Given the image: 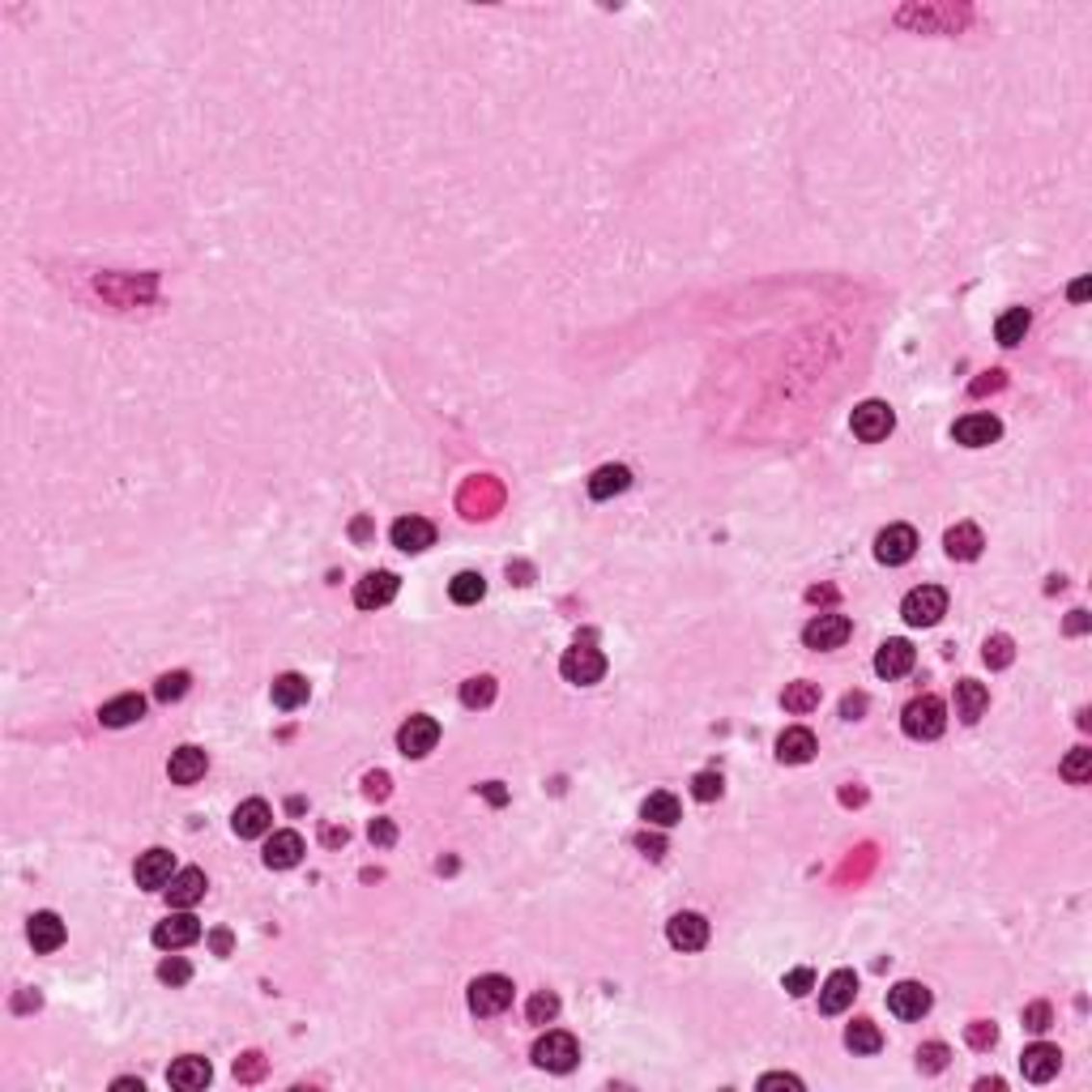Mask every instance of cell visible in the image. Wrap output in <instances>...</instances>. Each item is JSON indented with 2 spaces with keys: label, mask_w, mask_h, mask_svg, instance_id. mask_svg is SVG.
Wrapping results in <instances>:
<instances>
[{
  "label": "cell",
  "mask_w": 1092,
  "mask_h": 1092,
  "mask_svg": "<svg viewBox=\"0 0 1092 1092\" xmlns=\"http://www.w3.org/2000/svg\"><path fill=\"white\" fill-rule=\"evenodd\" d=\"M943 725H948V708H943L939 696H918V700L904 704L901 713V730L909 734V739H939Z\"/></svg>",
  "instance_id": "6da1fadb"
},
{
  "label": "cell",
  "mask_w": 1092,
  "mask_h": 1092,
  "mask_svg": "<svg viewBox=\"0 0 1092 1092\" xmlns=\"http://www.w3.org/2000/svg\"><path fill=\"white\" fill-rule=\"evenodd\" d=\"M901 615L909 627H934L943 615H948V594L939 585H918L904 594L901 602Z\"/></svg>",
  "instance_id": "7a4b0ae2"
},
{
  "label": "cell",
  "mask_w": 1092,
  "mask_h": 1092,
  "mask_svg": "<svg viewBox=\"0 0 1092 1092\" xmlns=\"http://www.w3.org/2000/svg\"><path fill=\"white\" fill-rule=\"evenodd\" d=\"M576 1058H580V1046H576V1037L572 1032H546V1037H538L534 1041V1062L543 1071H555V1076H564V1071H572L576 1067Z\"/></svg>",
  "instance_id": "3957f363"
},
{
  "label": "cell",
  "mask_w": 1092,
  "mask_h": 1092,
  "mask_svg": "<svg viewBox=\"0 0 1092 1092\" xmlns=\"http://www.w3.org/2000/svg\"><path fill=\"white\" fill-rule=\"evenodd\" d=\"M513 1007V981L499 978V973H487V978L470 981V1011L474 1016H499V1011Z\"/></svg>",
  "instance_id": "277c9868"
},
{
  "label": "cell",
  "mask_w": 1092,
  "mask_h": 1092,
  "mask_svg": "<svg viewBox=\"0 0 1092 1092\" xmlns=\"http://www.w3.org/2000/svg\"><path fill=\"white\" fill-rule=\"evenodd\" d=\"M850 427H853V436H858L862 444H879V440L892 436V427H897V415H892L888 401H862V406L853 410Z\"/></svg>",
  "instance_id": "5b68a950"
},
{
  "label": "cell",
  "mask_w": 1092,
  "mask_h": 1092,
  "mask_svg": "<svg viewBox=\"0 0 1092 1092\" xmlns=\"http://www.w3.org/2000/svg\"><path fill=\"white\" fill-rule=\"evenodd\" d=\"M436 743H440V722H436V717H427V713L406 717V725L397 730V747H401L406 760H422V755H431V751H436Z\"/></svg>",
  "instance_id": "8992f818"
},
{
  "label": "cell",
  "mask_w": 1092,
  "mask_h": 1092,
  "mask_svg": "<svg viewBox=\"0 0 1092 1092\" xmlns=\"http://www.w3.org/2000/svg\"><path fill=\"white\" fill-rule=\"evenodd\" d=\"M559 671H564L568 683H576V687H594L597 678L606 674V657L597 653L594 645H572L564 657H559Z\"/></svg>",
  "instance_id": "52a82bcc"
},
{
  "label": "cell",
  "mask_w": 1092,
  "mask_h": 1092,
  "mask_svg": "<svg viewBox=\"0 0 1092 1092\" xmlns=\"http://www.w3.org/2000/svg\"><path fill=\"white\" fill-rule=\"evenodd\" d=\"M853 636V623L845 615H815L811 623L802 627V645L815 648V653H828V648H841Z\"/></svg>",
  "instance_id": "ba28073f"
},
{
  "label": "cell",
  "mask_w": 1092,
  "mask_h": 1092,
  "mask_svg": "<svg viewBox=\"0 0 1092 1092\" xmlns=\"http://www.w3.org/2000/svg\"><path fill=\"white\" fill-rule=\"evenodd\" d=\"M913 550H918V534H913V525H888V529H879V538H875V559H879L883 568L909 564Z\"/></svg>",
  "instance_id": "9c48e42d"
},
{
  "label": "cell",
  "mask_w": 1092,
  "mask_h": 1092,
  "mask_svg": "<svg viewBox=\"0 0 1092 1092\" xmlns=\"http://www.w3.org/2000/svg\"><path fill=\"white\" fill-rule=\"evenodd\" d=\"M930 990L922 986V981H897V986L888 990V1011L897 1020H922L930 1011Z\"/></svg>",
  "instance_id": "30bf717a"
},
{
  "label": "cell",
  "mask_w": 1092,
  "mask_h": 1092,
  "mask_svg": "<svg viewBox=\"0 0 1092 1092\" xmlns=\"http://www.w3.org/2000/svg\"><path fill=\"white\" fill-rule=\"evenodd\" d=\"M389 538H393V546H397V550L419 555V550L436 546V525H431L427 517H397V521H393V529H389Z\"/></svg>",
  "instance_id": "8fae6325"
},
{
  "label": "cell",
  "mask_w": 1092,
  "mask_h": 1092,
  "mask_svg": "<svg viewBox=\"0 0 1092 1092\" xmlns=\"http://www.w3.org/2000/svg\"><path fill=\"white\" fill-rule=\"evenodd\" d=\"M196 939H201V922H196L189 909L171 913L166 922L154 927V948H163V952H180V948H189V943H196Z\"/></svg>",
  "instance_id": "7c38bea8"
},
{
  "label": "cell",
  "mask_w": 1092,
  "mask_h": 1092,
  "mask_svg": "<svg viewBox=\"0 0 1092 1092\" xmlns=\"http://www.w3.org/2000/svg\"><path fill=\"white\" fill-rule=\"evenodd\" d=\"M397 589H401V580L393 572H368L354 585V606L359 611H380V606H389L397 597Z\"/></svg>",
  "instance_id": "4fadbf2b"
},
{
  "label": "cell",
  "mask_w": 1092,
  "mask_h": 1092,
  "mask_svg": "<svg viewBox=\"0 0 1092 1092\" xmlns=\"http://www.w3.org/2000/svg\"><path fill=\"white\" fill-rule=\"evenodd\" d=\"M171 875H175V853L171 850H145L141 858H137V867H133V879H137V888H166L171 883Z\"/></svg>",
  "instance_id": "5bb4252c"
},
{
  "label": "cell",
  "mask_w": 1092,
  "mask_h": 1092,
  "mask_svg": "<svg viewBox=\"0 0 1092 1092\" xmlns=\"http://www.w3.org/2000/svg\"><path fill=\"white\" fill-rule=\"evenodd\" d=\"M666 939H671V948H678V952H700L708 943V922L700 913H674V918L666 922Z\"/></svg>",
  "instance_id": "9a60e30c"
},
{
  "label": "cell",
  "mask_w": 1092,
  "mask_h": 1092,
  "mask_svg": "<svg viewBox=\"0 0 1092 1092\" xmlns=\"http://www.w3.org/2000/svg\"><path fill=\"white\" fill-rule=\"evenodd\" d=\"M231 828H235V836H243V841H257V836H265L273 828L269 802H265V799L240 802V806H235V815H231Z\"/></svg>",
  "instance_id": "2e32d148"
},
{
  "label": "cell",
  "mask_w": 1092,
  "mask_h": 1092,
  "mask_svg": "<svg viewBox=\"0 0 1092 1092\" xmlns=\"http://www.w3.org/2000/svg\"><path fill=\"white\" fill-rule=\"evenodd\" d=\"M952 436H956V444H964V448H986L1003 436V422L995 415H964L956 427H952Z\"/></svg>",
  "instance_id": "e0dca14e"
},
{
  "label": "cell",
  "mask_w": 1092,
  "mask_h": 1092,
  "mask_svg": "<svg viewBox=\"0 0 1092 1092\" xmlns=\"http://www.w3.org/2000/svg\"><path fill=\"white\" fill-rule=\"evenodd\" d=\"M853 995H858V973L836 969L832 978L824 981V990H820V1011H824V1016H841V1011L853 1003Z\"/></svg>",
  "instance_id": "ac0fdd59"
},
{
  "label": "cell",
  "mask_w": 1092,
  "mask_h": 1092,
  "mask_svg": "<svg viewBox=\"0 0 1092 1092\" xmlns=\"http://www.w3.org/2000/svg\"><path fill=\"white\" fill-rule=\"evenodd\" d=\"M499 499H504V491H499L495 478H470V487L461 491V508H466L470 521L491 517L499 508Z\"/></svg>",
  "instance_id": "d6986e66"
},
{
  "label": "cell",
  "mask_w": 1092,
  "mask_h": 1092,
  "mask_svg": "<svg viewBox=\"0 0 1092 1092\" xmlns=\"http://www.w3.org/2000/svg\"><path fill=\"white\" fill-rule=\"evenodd\" d=\"M265 867L269 871H291V867H299V858H303V836L299 832H273L269 841H265Z\"/></svg>",
  "instance_id": "ffe728a7"
},
{
  "label": "cell",
  "mask_w": 1092,
  "mask_h": 1092,
  "mask_svg": "<svg viewBox=\"0 0 1092 1092\" xmlns=\"http://www.w3.org/2000/svg\"><path fill=\"white\" fill-rule=\"evenodd\" d=\"M1058 1067H1062L1058 1046H1046V1041H1037V1046H1029L1025 1054H1020V1071H1025V1079H1032V1084H1046V1079H1054Z\"/></svg>",
  "instance_id": "44dd1931"
},
{
  "label": "cell",
  "mask_w": 1092,
  "mask_h": 1092,
  "mask_svg": "<svg viewBox=\"0 0 1092 1092\" xmlns=\"http://www.w3.org/2000/svg\"><path fill=\"white\" fill-rule=\"evenodd\" d=\"M205 769H210V755L201 747H175L171 760H166V776L175 785H196L205 776Z\"/></svg>",
  "instance_id": "7402d4cb"
},
{
  "label": "cell",
  "mask_w": 1092,
  "mask_h": 1092,
  "mask_svg": "<svg viewBox=\"0 0 1092 1092\" xmlns=\"http://www.w3.org/2000/svg\"><path fill=\"white\" fill-rule=\"evenodd\" d=\"M210 1076H214V1067H210V1062H205L201 1054H184V1058L171 1062V1071H166V1084L180 1088V1092H196V1088L210 1084Z\"/></svg>",
  "instance_id": "603a6c76"
},
{
  "label": "cell",
  "mask_w": 1092,
  "mask_h": 1092,
  "mask_svg": "<svg viewBox=\"0 0 1092 1092\" xmlns=\"http://www.w3.org/2000/svg\"><path fill=\"white\" fill-rule=\"evenodd\" d=\"M145 717V700L137 692H124L115 696V700H107L103 708H98V722L107 725V730H124V725H137Z\"/></svg>",
  "instance_id": "cb8c5ba5"
},
{
  "label": "cell",
  "mask_w": 1092,
  "mask_h": 1092,
  "mask_svg": "<svg viewBox=\"0 0 1092 1092\" xmlns=\"http://www.w3.org/2000/svg\"><path fill=\"white\" fill-rule=\"evenodd\" d=\"M981 546H986V538H981V529L969 525V521H960V525H952L948 534H943L948 559H960V564H973V559L981 555Z\"/></svg>",
  "instance_id": "d4e9b609"
},
{
  "label": "cell",
  "mask_w": 1092,
  "mask_h": 1092,
  "mask_svg": "<svg viewBox=\"0 0 1092 1092\" xmlns=\"http://www.w3.org/2000/svg\"><path fill=\"white\" fill-rule=\"evenodd\" d=\"M205 888H210L205 871H196V867H189V871H175V875H171V883H166V901H171L175 909H192V904L205 897Z\"/></svg>",
  "instance_id": "484cf974"
},
{
  "label": "cell",
  "mask_w": 1092,
  "mask_h": 1092,
  "mask_svg": "<svg viewBox=\"0 0 1092 1092\" xmlns=\"http://www.w3.org/2000/svg\"><path fill=\"white\" fill-rule=\"evenodd\" d=\"M913 662H918V653H913L909 641H883L879 653H875V674L883 678H901L913 671Z\"/></svg>",
  "instance_id": "4316f807"
},
{
  "label": "cell",
  "mask_w": 1092,
  "mask_h": 1092,
  "mask_svg": "<svg viewBox=\"0 0 1092 1092\" xmlns=\"http://www.w3.org/2000/svg\"><path fill=\"white\" fill-rule=\"evenodd\" d=\"M815 751H820V743H815V734L806 725H790L776 739V760L781 764H806V760H815Z\"/></svg>",
  "instance_id": "83f0119b"
},
{
  "label": "cell",
  "mask_w": 1092,
  "mask_h": 1092,
  "mask_svg": "<svg viewBox=\"0 0 1092 1092\" xmlns=\"http://www.w3.org/2000/svg\"><path fill=\"white\" fill-rule=\"evenodd\" d=\"M990 708V692H986V683H978V678H960L956 683V717L964 725H973V722H981V713Z\"/></svg>",
  "instance_id": "f1b7e54d"
},
{
  "label": "cell",
  "mask_w": 1092,
  "mask_h": 1092,
  "mask_svg": "<svg viewBox=\"0 0 1092 1092\" xmlns=\"http://www.w3.org/2000/svg\"><path fill=\"white\" fill-rule=\"evenodd\" d=\"M641 820L653 824V828H674V824L683 820V806H678L674 794L657 790V794H648V799L641 802Z\"/></svg>",
  "instance_id": "f546056e"
},
{
  "label": "cell",
  "mask_w": 1092,
  "mask_h": 1092,
  "mask_svg": "<svg viewBox=\"0 0 1092 1092\" xmlns=\"http://www.w3.org/2000/svg\"><path fill=\"white\" fill-rule=\"evenodd\" d=\"M627 487H632V470L627 466H602V470H594V478H589V495L594 499H615V495H623Z\"/></svg>",
  "instance_id": "4dcf8cb0"
},
{
  "label": "cell",
  "mask_w": 1092,
  "mask_h": 1092,
  "mask_svg": "<svg viewBox=\"0 0 1092 1092\" xmlns=\"http://www.w3.org/2000/svg\"><path fill=\"white\" fill-rule=\"evenodd\" d=\"M26 934H31V948L35 952H56L64 943V922L56 918V913H35L31 927H26Z\"/></svg>",
  "instance_id": "1f68e13d"
},
{
  "label": "cell",
  "mask_w": 1092,
  "mask_h": 1092,
  "mask_svg": "<svg viewBox=\"0 0 1092 1092\" xmlns=\"http://www.w3.org/2000/svg\"><path fill=\"white\" fill-rule=\"evenodd\" d=\"M308 696H312V687H308V678L303 674H278L273 678V704L278 708H299V704H308Z\"/></svg>",
  "instance_id": "d6a6232c"
},
{
  "label": "cell",
  "mask_w": 1092,
  "mask_h": 1092,
  "mask_svg": "<svg viewBox=\"0 0 1092 1092\" xmlns=\"http://www.w3.org/2000/svg\"><path fill=\"white\" fill-rule=\"evenodd\" d=\"M448 597L457 606H478L487 597V580H482V572H457L448 580Z\"/></svg>",
  "instance_id": "836d02e7"
},
{
  "label": "cell",
  "mask_w": 1092,
  "mask_h": 1092,
  "mask_svg": "<svg viewBox=\"0 0 1092 1092\" xmlns=\"http://www.w3.org/2000/svg\"><path fill=\"white\" fill-rule=\"evenodd\" d=\"M1029 324H1032L1029 308H1011V312H1003L999 324H995L999 346H1020V342H1025V333H1029Z\"/></svg>",
  "instance_id": "e575fe53"
},
{
  "label": "cell",
  "mask_w": 1092,
  "mask_h": 1092,
  "mask_svg": "<svg viewBox=\"0 0 1092 1092\" xmlns=\"http://www.w3.org/2000/svg\"><path fill=\"white\" fill-rule=\"evenodd\" d=\"M845 1046L853 1050V1054H879L883 1050V1032L871 1025V1020H853L850 1029H845Z\"/></svg>",
  "instance_id": "d590c367"
},
{
  "label": "cell",
  "mask_w": 1092,
  "mask_h": 1092,
  "mask_svg": "<svg viewBox=\"0 0 1092 1092\" xmlns=\"http://www.w3.org/2000/svg\"><path fill=\"white\" fill-rule=\"evenodd\" d=\"M981 662H986L990 671H1007V666L1016 662V641H1011V636H1003V632H995L986 645H981Z\"/></svg>",
  "instance_id": "8d00e7d4"
},
{
  "label": "cell",
  "mask_w": 1092,
  "mask_h": 1092,
  "mask_svg": "<svg viewBox=\"0 0 1092 1092\" xmlns=\"http://www.w3.org/2000/svg\"><path fill=\"white\" fill-rule=\"evenodd\" d=\"M491 700H495V678L491 674H474L461 683V704L466 708H487Z\"/></svg>",
  "instance_id": "74e56055"
},
{
  "label": "cell",
  "mask_w": 1092,
  "mask_h": 1092,
  "mask_svg": "<svg viewBox=\"0 0 1092 1092\" xmlns=\"http://www.w3.org/2000/svg\"><path fill=\"white\" fill-rule=\"evenodd\" d=\"M781 704L790 713H811V708H820V683H790L781 692Z\"/></svg>",
  "instance_id": "f35d334b"
},
{
  "label": "cell",
  "mask_w": 1092,
  "mask_h": 1092,
  "mask_svg": "<svg viewBox=\"0 0 1092 1092\" xmlns=\"http://www.w3.org/2000/svg\"><path fill=\"white\" fill-rule=\"evenodd\" d=\"M555 1016H559V995H555V990H538V995L525 1003V1020H529V1025H550Z\"/></svg>",
  "instance_id": "ab89813d"
},
{
  "label": "cell",
  "mask_w": 1092,
  "mask_h": 1092,
  "mask_svg": "<svg viewBox=\"0 0 1092 1092\" xmlns=\"http://www.w3.org/2000/svg\"><path fill=\"white\" fill-rule=\"evenodd\" d=\"M189 683H192V678L184 674V671H171V674H163L159 683H154V700H163V704H171V700H184V696H189Z\"/></svg>",
  "instance_id": "60d3db41"
},
{
  "label": "cell",
  "mask_w": 1092,
  "mask_h": 1092,
  "mask_svg": "<svg viewBox=\"0 0 1092 1092\" xmlns=\"http://www.w3.org/2000/svg\"><path fill=\"white\" fill-rule=\"evenodd\" d=\"M1062 776H1067L1071 785H1088V776H1092V751L1088 747H1076V751L1062 760Z\"/></svg>",
  "instance_id": "b9f144b4"
},
{
  "label": "cell",
  "mask_w": 1092,
  "mask_h": 1092,
  "mask_svg": "<svg viewBox=\"0 0 1092 1092\" xmlns=\"http://www.w3.org/2000/svg\"><path fill=\"white\" fill-rule=\"evenodd\" d=\"M952 1050L943 1046V1041H927V1046L918 1050V1071H927V1076H939L943 1067H948Z\"/></svg>",
  "instance_id": "7bdbcfd3"
},
{
  "label": "cell",
  "mask_w": 1092,
  "mask_h": 1092,
  "mask_svg": "<svg viewBox=\"0 0 1092 1092\" xmlns=\"http://www.w3.org/2000/svg\"><path fill=\"white\" fill-rule=\"evenodd\" d=\"M722 790H725L722 773H696V776H692V794H696L700 802H717V799H722Z\"/></svg>",
  "instance_id": "ee69618b"
},
{
  "label": "cell",
  "mask_w": 1092,
  "mask_h": 1092,
  "mask_svg": "<svg viewBox=\"0 0 1092 1092\" xmlns=\"http://www.w3.org/2000/svg\"><path fill=\"white\" fill-rule=\"evenodd\" d=\"M189 978H192V964L184 956H166L159 964V981H166V986H184Z\"/></svg>",
  "instance_id": "f6af8a7d"
},
{
  "label": "cell",
  "mask_w": 1092,
  "mask_h": 1092,
  "mask_svg": "<svg viewBox=\"0 0 1092 1092\" xmlns=\"http://www.w3.org/2000/svg\"><path fill=\"white\" fill-rule=\"evenodd\" d=\"M964 1041H969L973 1050H990L999 1041V1029L990 1025V1020H973V1025L964 1029Z\"/></svg>",
  "instance_id": "bcb514c9"
},
{
  "label": "cell",
  "mask_w": 1092,
  "mask_h": 1092,
  "mask_svg": "<svg viewBox=\"0 0 1092 1092\" xmlns=\"http://www.w3.org/2000/svg\"><path fill=\"white\" fill-rule=\"evenodd\" d=\"M261 1076H265V1058L257 1054V1050H252V1054H243L240 1062H235V1079H240V1084H257Z\"/></svg>",
  "instance_id": "7dc6e473"
},
{
  "label": "cell",
  "mask_w": 1092,
  "mask_h": 1092,
  "mask_svg": "<svg viewBox=\"0 0 1092 1092\" xmlns=\"http://www.w3.org/2000/svg\"><path fill=\"white\" fill-rule=\"evenodd\" d=\"M1050 1025H1054V1011H1050V1003H1029V1007H1025V1029H1029V1032H1046Z\"/></svg>",
  "instance_id": "c3c4849f"
},
{
  "label": "cell",
  "mask_w": 1092,
  "mask_h": 1092,
  "mask_svg": "<svg viewBox=\"0 0 1092 1092\" xmlns=\"http://www.w3.org/2000/svg\"><path fill=\"white\" fill-rule=\"evenodd\" d=\"M368 841L380 845V850H389V845L397 841V824H393V820H371L368 824Z\"/></svg>",
  "instance_id": "681fc988"
},
{
  "label": "cell",
  "mask_w": 1092,
  "mask_h": 1092,
  "mask_svg": "<svg viewBox=\"0 0 1092 1092\" xmlns=\"http://www.w3.org/2000/svg\"><path fill=\"white\" fill-rule=\"evenodd\" d=\"M811 986H815V973H811V969H794V973H785V990H790L794 999H802Z\"/></svg>",
  "instance_id": "f907efd6"
},
{
  "label": "cell",
  "mask_w": 1092,
  "mask_h": 1092,
  "mask_svg": "<svg viewBox=\"0 0 1092 1092\" xmlns=\"http://www.w3.org/2000/svg\"><path fill=\"white\" fill-rule=\"evenodd\" d=\"M389 785H393L389 773H368V776H363V794H368V799H389Z\"/></svg>",
  "instance_id": "816d5d0a"
},
{
  "label": "cell",
  "mask_w": 1092,
  "mask_h": 1092,
  "mask_svg": "<svg viewBox=\"0 0 1092 1092\" xmlns=\"http://www.w3.org/2000/svg\"><path fill=\"white\" fill-rule=\"evenodd\" d=\"M867 704H871V700H867L862 692H850V696L841 700V717H845V722H858V717L867 713Z\"/></svg>",
  "instance_id": "f5cc1de1"
},
{
  "label": "cell",
  "mask_w": 1092,
  "mask_h": 1092,
  "mask_svg": "<svg viewBox=\"0 0 1092 1092\" xmlns=\"http://www.w3.org/2000/svg\"><path fill=\"white\" fill-rule=\"evenodd\" d=\"M1003 385H1007V380H1003V371H986L981 380H973L969 393H973V397H981V393H995V389H1003Z\"/></svg>",
  "instance_id": "db71d44e"
},
{
  "label": "cell",
  "mask_w": 1092,
  "mask_h": 1092,
  "mask_svg": "<svg viewBox=\"0 0 1092 1092\" xmlns=\"http://www.w3.org/2000/svg\"><path fill=\"white\" fill-rule=\"evenodd\" d=\"M636 850H645L648 858H662V853H666V841H662V836H653V832H641V836H636Z\"/></svg>",
  "instance_id": "11a10c76"
},
{
  "label": "cell",
  "mask_w": 1092,
  "mask_h": 1092,
  "mask_svg": "<svg viewBox=\"0 0 1092 1092\" xmlns=\"http://www.w3.org/2000/svg\"><path fill=\"white\" fill-rule=\"evenodd\" d=\"M760 1088H802L799 1076H785V1071H776V1076H764Z\"/></svg>",
  "instance_id": "9f6ffc18"
},
{
  "label": "cell",
  "mask_w": 1092,
  "mask_h": 1092,
  "mask_svg": "<svg viewBox=\"0 0 1092 1092\" xmlns=\"http://www.w3.org/2000/svg\"><path fill=\"white\" fill-rule=\"evenodd\" d=\"M1088 632V611H1071L1067 615V636H1084Z\"/></svg>",
  "instance_id": "6f0895ef"
},
{
  "label": "cell",
  "mask_w": 1092,
  "mask_h": 1092,
  "mask_svg": "<svg viewBox=\"0 0 1092 1092\" xmlns=\"http://www.w3.org/2000/svg\"><path fill=\"white\" fill-rule=\"evenodd\" d=\"M482 799L495 802V806H504V802H508V794H504V785H499V781H487V785H482Z\"/></svg>",
  "instance_id": "680465c9"
},
{
  "label": "cell",
  "mask_w": 1092,
  "mask_h": 1092,
  "mask_svg": "<svg viewBox=\"0 0 1092 1092\" xmlns=\"http://www.w3.org/2000/svg\"><path fill=\"white\" fill-rule=\"evenodd\" d=\"M350 534H354V543H368V538H371V521H368V517H359V521L350 525Z\"/></svg>",
  "instance_id": "91938a15"
},
{
  "label": "cell",
  "mask_w": 1092,
  "mask_h": 1092,
  "mask_svg": "<svg viewBox=\"0 0 1092 1092\" xmlns=\"http://www.w3.org/2000/svg\"><path fill=\"white\" fill-rule=\"evenodd\" d=\"M806 597H811V602H832V597H836V589H832V585H815V589H811V594H806Z\"/></svg>",
  "instance_id": "94428289"
},
{
  "label": "cell",
  "mask_w": 1092,
  "mask_h": 1092,
  "mask_svg": "<svg viewBox=\"0 0 1092 1092\" xmlns=\"http://www.w3.org/2000/svg\"><path fill=\"white\" fill-rule=\"evenodd\" d=\"M324 845H346V828H324Z\"/></svg>",
  "instance_id": "6125c7cd"
},
{
  "label": "cell",
  "mask_w": 1092,
  "mask_h": 1092,
  "mask_svg": "<svg viewBox=\"0 0 1092 1092\" xmlns=\"http://www.w3.org/2000/svg\"><path fill=\"white\" fill-rule=\"evenodd\" d=\"M214 948H218V956H226V952H231V934L218 930V934H214Z\"/></svg>",
  "instance_id": "be15d7a7"
},
{
  "label": "cell",
  "mask_w": 1092,
  "mask_h": 1092,
  "mask_svg": "<svg viewBox=\"0 0 1092 1092\" xmlns=\"http://www.w3.org/2000/svg\"><path fill=\"white\" fill-rule=\"evenodd\" d=\"M115 1088H120V1092H133V1088H137V1092H141L145 1084H141V1079H133V1076H124V1079H115Z\"/></svg>",
  "instance_id": "e7e4bbea"
},
{
  "label": "cell",
  "mask_w": 1092,
  "mask_h": 1092,
  "mask_svg": "<svg viewBox=\"0 0 1092 1092\" xmlns=\"http://www.w3.org/2000/svg\"><path fill=\"white\" fill-rule=\"evenodd\" d=\"M1071 299L1084 303V299H1088V282H1076V287H1071Z\"/></svg>",
  "instance_id": "03108f58"
},
{
  "label": "cell",
  "mask_w": 1092,
  "mask_h": 1092,
  "mask_svg": "<svg viewBox=\"0 0 1092 1092\" xmlns=\"http://www.w3.org/2000/svg\"><path fill=\"white\" fill-rule=\"evenodd\" d=\"M38 1003H43L38 995H22V999H17V1011H26V1007H38Z\"/></svg>",
  "instance_id": "003e7915"
}]
</instances>
